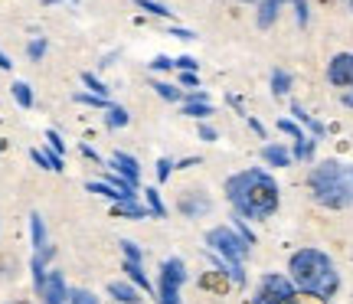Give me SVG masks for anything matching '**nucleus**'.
Listing matches in <instances>:
<instances>
[{"label":"nucleus","instance_id":"1","mask_svg":"<svg viewBox=\"0 0 353 304\" xmlns=\"http://www.w3.org/2000/svg\"><path fill=\"white\" fill-rule=\"evenodd\" d=\"M226 193H229V203L242 216H249V219H265V216L275 213V206H278L275 180L268 177V174H262V170H245V174L229 177Z\"/></svg>","mask_w":353,"mask_h":304},{"label":"nucleus","instance_id":"2","mask_svg":"<svg viewBox=\"0 0 353 304\" xmlns=\"http://www.w3.org/2000/svg\"><path fill=\"white\" fill-rule=\"evenodd\" d=\"M291 278L294 285L301 288V292L314 294V298H330V294L337 292V272L330 265V259L324 252H317V249H304L291 259Z\"/></svg>","mask_w":353,"mask_h":304},{"label":"nucleus","instance_id":"3","mask_svg":"<svg viewBox=\"0 0 353 304\" xmlns=\"http://www.w3.org/2000/svg\"><path fill=\"white\" fill-rule=\"evenodd\" d=\"M311 190L324 206L343 210V206L353 203V177L337 164H321L311 174Z\"/></svg>","mask_w":353,"mask_h":304},{"label":"nucleus","instance_id":"4","mask_svg":"<svg viewBox=\"0 0 353 304\" xmlns=\"http://www.w3.org/2000/svg\"><path fill=\"white\" fill-rule=\"evenodd\" d=\"M206 242L213 245L216 255H223L226 259V268L229 275H232V281H245V275H242V262H245V255H249V242L239 239L232 229H213L210 236H206Z\"/></svg>","mask_w":353,"mask_h":304},{"label":"nucleus","instance_id":"5","mask_svg":"<svg viewBox=\"0 0 353 304\" xmlns=\"http://www.w3.org/2000/svg\"><path fill=\"white\" fill-rule=\"evenodd\" d=\"M327 79L341 89L343 95V105H350L353 108V56L350 52H343V56H334V63L327 69Z\"/></svg>","mask_w":353,"mask_h":304},{"label":"nucleus","instance_id":"6","mask_svg":"<svg viewBox=\"0 0 353 304\" xmlns=\"http://www.w3.org/2000/svg\"><path fill=\"white\" fill-rule=\"evenodd\" d=\"M294 298V288H291L288 278L281 275H265L262 285H259V294H255V304H285Z\"/></svg>","mask_w":353,"mask_h":304},{"label":"nucleus","instance_id":"7","mask_svg":"<svg viewBox=\"0 0 353 304\" xmlns=\"http://www.w3.org/2000/svg\"><path fill=\"white\" fill-rule=\"evenodd\" d=\"M180 285H183V262L167 259L161 272V304H180Z\"/></svg>","mask_w":353,"mask_h":304},{"label":"nucleus","instance_id":"8","mask_svg":"<svg viewBox=\"0 0 353 304\" xmlns=\"http://www.w3.org/2000/svg\"><path fill=\"white\" fill-rule=\"evenodd\" d=\"M37 292H39V298H43L46 304H65V298H69V288H65L63 272H46V275L37 281Z\"/></svg>","mask_w":353,"mask_h":304},{"label":"nucleus","instance_id":"9","mask_svg":"<svg viewBox=\"0 0 353 304\" xmlns=\"http://www.w3.org/2000/svg\"><path fill=\"white\" fill-rule=\"evenodd\" d=\"M114 167H118V174H121V177L128 180V183H131V187H134V183H138V164H134V157H128V154H114V161H112Z\"/></svg>","mask_w":353,"mask_h":304},{"label":"nucleus","instance_id":"10","mask_svg":"<svg viewBox=\"0 0 353 304\" xmlns=\"http://www.w3.org/2000/svg\"><path fill=\"white\" fill-rule=\"evenodd\" d=\"M108 292H112L118 301H125V304H138L141 301V294L134 292L131 285H121V281H112V285H108Z\"/></svg>","mask_w":353,"mask_h":304},{"label":"nucleus","instance_id":"11","mask_svg":"<svg viewBox=\"0 0 353 304\" xmlns=\"http://www.w3.org/2000/svg\"><path fill=\"white\" fill-rule=\"evenodd\" d=\"M278 7H281V0H265L262 10H259V26H272V23H275Z\"/></svg>","mask_w":353,"mask_h":304},{"label":"nucleus","instance_id":"12","mask_svg":"<svg viewBox=\"0 0 353 304\" xmlns=\"http://www.w3.org/2000/svg\"><path fill=\"white\" fill-rule=\"evenodd\" d=\"M125 272L131 275V281H134L138 288H144V292H151V281L144 278V272H141V262H125Z\"/></svg>","mask_w":353,"mask_h":304},{"label":"nucleus","instance_id":"13","mask_svg":"<svg viewBox=\"0 0 353 304\" xmlns=\"http://www.w3.org/2000/svg\"><path fill=\"white\" fill-rule=\"evenodd\" d=\"M13 99L20 101L23 108H30V105H33V92H30L26 82H13Z\"/></svg>","mask_w":353,"mask_h":304},{"label":"nucleus","instance_id":"14","mask_svg":"<svg viewBox=\"0 0 353 304\" xmlns=\"http://www.w3.org/2000/svg\"><path fill=\"white\" fill-rule=\"evenodd\" d=\"M33 219V242H37V252H43L46 249V232H43V219H39L37 213L30 216Z\"/></svg>","mask_w":353,"mask_h":304},{"label":"nucleus","instance_id":"15","mask_svg":"<svg viewBox=\"0 0 353 304\" xmlns=\"http://www.w3.org/2000/svg\"><path fill=\"white\" fill-rule=\"evenodd\" d=\"M265 161H268V164H275V167H285L288 164V154L281 151V148H265Z\"/></svg>","mask_w":353,"mask_h":304},{"label":"nucleus","instance_id":"16","mask_svg":"<svg viewBox=\"0 0 353 304\" xmlns=\"http://www.w3.org/2000/svg\"><path fill=\"white\" fill-rule=\"evenodd\" d=\"M183 114H190V118H206V114H213V108H210L206 101H193V105L183 108Z\"/></svg>","mask_w":353,"mask_h":304},{"label":"nucleus","instance_id":"17","mask_svg":"<svg viewBox=\"0 0 353 304\" xmlns=\"http://www.w3.org/2000/svg\"><path fill=\"white\" fill-rule=\"evenodd\" d=\"M114 213H118V216H131V219H141V216H144V210H141V206H134V203H118V206H114Z\"/></svg>","mask_w":353,"mask_h":304},{"label":"nucleus","instance_id":"18","mask_svg":"<svg viewBox=\"0 0 353 304\" xmlns=\"http://www.w3.org/2000/svg\"><path fill=\"white\" fill-rule=\"evenodd\" d=\"M65 304H99V298H95V294H88V292H69Z\"/></svg>","mask_w":353,"mask_h":304},{"label":"nucleus","instance_id":"19","mask_svg":"<svg viewBox=\"0 0 353 304\" xmlns=\"http://www.w3.org/2000/svg\"><path fill=\"white\" fill-rule=\"evenodd\" d=\"M108 125H112V128L128 125V112H125V108H108Z\"/></svg>","mask_w":353,"mask_h":304},{"label":"nucleus","instance_id":"20","mask_svg":"<svg viewBox=\"0 0 353 304\" xmlns=\"http://www.w3.org/2000/svg\"><path fill=\"white\" fill-rule=\"evenodd\" d=\"M154 89H157V95H164V99H180V92L174 89V85H164V82H154Z\"/></svg>","mask_w":353,"mask_h":304},{"label":"nucleus","instance_id":"21","mask_svg":"<svg viewBox=\"0 0 353 304\" xmlns=\"http://www.w3.org/2000/svg\"><path fill=\"white\" fill-rule=\"evenodd\" d=\"M148 203H151V210L157 216H164V203H161V193L157 190H148Z\"/></svg>","mask_w":353,"mask_h":304},{"label":"nucleus","instance_id":"22","mask_svg":"<svg viewBox=\"0 0 353 304\" xmlns=\"http://www.w3.org/2000/svg\"><path fill=\"white\" fill-rule=\"evenodd\" d=\"M121 249H125L128 262H141V252H138V245H134V242H121Z\"/></svg>","mask_w":353,"mask_h":304},{"label":"nucleus","instance_id":"23","mask_svg":"<svg viewBox=\"0 0 353 304\" xmlns=\"http://www.w3.org/2000/svg\"><path fill=\"white\" fill-rule=\"evenodd\" d=\"M144 10H151V13H157V17H170V10L167 7H161V3H151V0H138Z\"/></svg>","mask_w":353,"mask_h":304},{"label":"nucleus","instance_id":"24","mask_svg":"<svg viewBox=\"0 0 353 304\" xmlns=\"http://www.w3.org/2000/svg\"><path fill=\"white\" fill-rule=\"evenodd\" d=\"M275 92L278 95H285V92H288V76H285V72H275Z\"/></svg>","mask_w":353,"mask_h":304},{"label":"nucleus","instance_id":"25","mask_svg":"<svg viewBox=\"0 0 353 304\" xmlns=\"http://www.w3.org/2000/svg\"><path fill=\"white\" fill-rule=\"evenodd\" d=\"M82 79H85V85H88V89H95V92H99V99L105 95V85H101V82H99L95 76H82Z\"/></svg>","mask_w":353,"mask_h":304},{"label":"nucleus","instance_id":"26","mask_svg":"<svg viewBox=\"0 0 353 304\" xmlns=\"http://www.w3.org/2000/svg\"><path fill=\"white\" fill-rule=\"evenodd\" d=\"M170 167H174L170 161H161V164H157V177L167 180V177H170Z\"/></svg>","mask_w":353,"mask_h":304},{"label":"nucleus","instance_id":"27","mask_svg":"<svg viewBox=\"0 0 353 304\" xmlns=\"http://www.w3.org/2000/svg\"><path fill=\"white\" fill-rule=\"evenodd\" d=\"M46 141L52 144V151H63V141H59V134H56V131H50V134H46Z\"/></svg>","mask_w":353,"mask_h":304},{"label":"nucleus","instance_id":"28","mask_svg":"<svg viewBox=\"0 0 353 304\" xmlns=\"http://www.w3.org/2000/svg\"><path fill=\"white\" fill-rule=\"evenodd\" d=\"M43 50H46V46H43V39H37V43L30 46V56H33V59H39V56H43Z\"/></svg>","mask_w":353,"mask_h":304},{"label":"nucleus","instance_id":"29","mask_svg":"<svg viewBox=\"0 0 353 304\" xmlns=\"http://www.w3.org/2000/svg\"><path fill=\"white\" fill-rule=\"evenodd\" d=\"M170 65H174L170 59H164V56H157V59L151 63V69H170Z\"/></svg>","mask_w":353,"mask_h":304},{"label":"nucleus","instance_id":"30","mask_svg":"<svg viewBox=\"0 0 353 304\" xmlns=\"http://www.w3.org/2000/svg\"><path fill=\"white\" fill-rule=\"evenodd\" d=\"M285 304H321V298H291Z\"/></svg>","mask_w":353,"mask_h":304},{"label":"nucleus","instance_id":"31","mask_svg":"<svg viewBox=\"0 0 353 304\" xmlns=\"http://www.w3.org/2000/svg\"><path fill=\"white\" fill-rule=\"evenodd\" d=\"M176 65H180V69H193V65H196V63H193L190 56H183V59H176Z\"/></svg>","mask_w":353,"mask_h":304},{"label":"nucleus","instance_id":"32","mask_svg":"<svg viewBox=\"0 0 353 304\" xmlns=\"http://www.w3.org/2000/svg\"><path fill=\"white\" fill-rule=\"evenodd\" d=\"M200 134H203L206 141H213V138H216V131H213V128H200Z\"/></svg>","mask_w":353,"mask_h":304},{"label":"nucleus","instance_id":"33","mask_svg":"<svg viewBox=\"0 0 353 304\" xmlns=\"http://www.w3.org/2000/svg\"><path fill=\"white\" fill-rule=\"evenodd\" d=\"M13 304H23V301H13Z\"/></svg>","mask_w":353,"mask_h":304},{"label":"nucleus","instance_id":"34","mask_svg":"<svg viewBox=\"0 0 353 304\" xmlns=\"http://www.w3.org/2000/svg\"><path fill=\"white\" fill-rule=\"evenodd\" d=\"M350 7H353V0H350Z\"/></svg>","mask_w":353,"mask_h":304}]
</instances>
